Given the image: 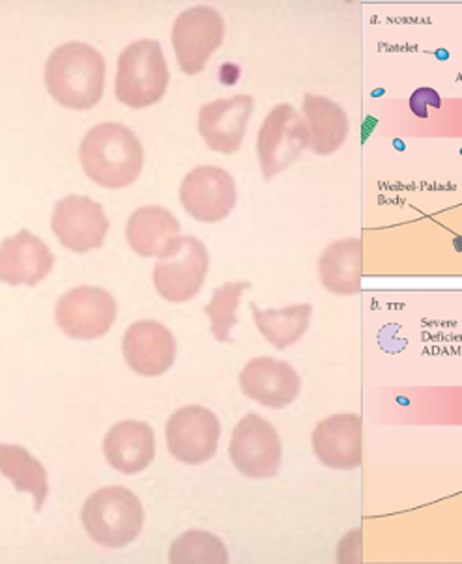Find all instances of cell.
Instances as JSON below:
<instances>
[{"mask_svg":"<svg viewBox=\"0 0 462 564\" xmlns=\"http://www.w3.org/2000/svg\"><path fill=\"white\" fill-rule=\"evenodd\" d=\"M79 160L87 178L105 189L130 187L144 166V150L139 137L122 123L94 126L83 137Z\"/></svg>","mask_w":462,"mask_h":564,"instance_id":"6da1fadb","label":"cell"},{"mask_svg":"<svg viewBox=\"0 0 462 564\" xmlns=\"http://www.w3.org/2000/svg\"><path fill=\"white\" fill-rule=\"evenodd\" d=\"M45 86L66 109H93L104 96L105 58L88 43H64L47 58Z\"/></svg>","mask_w":462,"mask_h":564,"instance_id":"7a4b0ae2","label":"cell"},{"mask_svg":"<svg viewBox=\"0 0 462 564\" xmlns=\"http://www.w3.org/2000/svg\"><path fill=\"white\" fill-rule=\"evenodd\" d=\"M80 522L96 544L117 550L141 534L144 510L133 491L123 486H105L85 501Z\"/></svg>","mask_w":462,"mask_h":564,"instance_id":"3957f363","label":"cell"},{"mask_svg":"<svg viewBox=\"0 0 462 564\" xmlns=\"http://www.w3.org/2000/svg\"><path fill=\"white\" fill-rule=\"evenodd\" d=\"M169 66L160 42L137 40L118 56L115 94L131 109H147L160 104L169 86Z\"/></svg>","mask_w":462,"mask_h":564,"instance_id":"277c9868","label":"cell"},{"mask_svg":"<svg viewBox=\"0 0 462 564\" xmlns=\"http://www.w3.org/2000/svg\"><path fill=\"white\" fill-rule=\"evenodd\" d=\"M309 148L305 118L290 104H279L266 115L257 135V155L265 180L276 178L297 163Z\"/></svg>","mask_w":462,"mask_h":564,"instance_id":"5b68a950","label":"cell"},{"mask_svg":"<svg viewBox=\"0 0 462 564\" xmlns=\"http://www.w3.org/2000/svg\"><path fill=\"white\" fill-rule=\"evenodd\" d=\"M209 254L195 236H180L154 265L155 292L169 303H187L197 297L208 275Z\"/></svg>","mask_w":462,"mask_h":564,"instance_id":"8992f818","label":"cell"},{"mask_svg":"<svg viewBox=\"0 0 462 564\" xmlns=\"http://www.w3.org/2000/svg\"><path fill=\"white\" fill-rule=\"evenodd\" d=\"M228 456L236 471L247 479H271L281 469L283 443L273 424L249 413L233 430Z\"/></svg>","mask_w":462,"mask_h":564,"instance_id":"52a82bcc","label":"cell"},{"mask_svg":"<svg viewBox=\"0 0 462 564\" xmlns=\"http://www.w3.org/2000/svg\"><path fill=\"white\" fill-rule=\"evenodd\" d=\"M165 437L174 460L185 466H203L216 456L222 423L204 405H185L166 421Z\"/></svg>","mask_w":462,"mask_h":564,"instance_id":"ba28073f","label":"cell"},{"mask_svg":"<svg viewBox=\"0 0 462 564\" xmlns=\"http://www.w3.org/2000/svg\"><path fill=\"white\" fill-rule=\"evenodd\" d=\"M117 300L99 286H77L62 295L55 307L56 325L75 340H96L117 322Z\"/></svg>","mask_w":462,"mask_h":564,"instance_id":"9c48e42d","label":"cell"},{"mask_svg":"<svg viewBox=\"0 0 462 564\" xmlns=\"http://www.w3.org/2000/svg\"><path fill=\"white\" fill-rule=\"evenodd\" d=\"M171 40L180 69L187 75L201 74L225 40L222 13L209 7L185 10L174 21Z\"/></svg>","mask_w":462,"mask_h":564,"instance_id":"30bf717a","label":"cell"},{"mask_svg":"<svg viewBox=\"0 0 462 564\" xmlns=\"http://www.w3.org/2000/svg\"><path fill=\"white\" fill-rule=\"evenodd\" d=\"M238 189L230 172L222 166L201 165L185 174L180 185L182 208L198 223H222L233 214Z\"/></svg>","mask_w":462,"mask_h":564,"instance_id":"8fae6325","label":"cell"},{"mask_svg":"<svg viewBox=\"0 0 462 564\" xmlns=\"http://www.w3.org/2000/svg\"><path fill=\"white\" fill-rule=\"evenodd\" d=\"M51 230L62 247L83 254L104 246L109 232V219L101 204L93 198L69 195L56 203Z\"/></svg>","mask_w":462,"mask_h":564,"instance_id":"7c38bea8","label":"cell"},{"mask_svg":"<svg viewBox=\"0 0 462 564\" xmlns=\"http://www.w3.org/2000/svg\"><path fill=\"white\" fill-rule=\"evenodd\" d=\"M311 447L322 466L358 469L364 464V421L356 413L330 415L314 426Z\"/></svg>","mask_w":462,"mask_h":564,"instance_id":"4fadbf2b","label":"cell"},{"mask_svg":"<svg viewBox=\"0 0 462 564\" xmlns=\"http://www.w3.org/2000/svg\"><path fill=\"white\" fill-rule=\"evenodd\" d=\"M122 354L131 372L158 378L176 361V338L161 322L139 319L123 333Z\"/></svg>","mask_w":462,"mask_h":564,"instance_id":"5bb4252c","label":"cell"},{"mask_svg":"<svg viewBox=\"0 0 462 564\" xmlns=\"http://www.w3.org/2000/svg\"><path fill=\"white\" fill-rule=\"evenodd\" d=\"M241 393L270 410H283L302 393V378L290 362L273 357H255L241 368Z\"/></svg>","mask_w":462,"mask_h":564,"instance_id":"9a60e30c","label":"cell"},{"mask_svg":"<svg viewBox=\"0 0 462 564\" xmlns=\"http://www.w3.org/2000/svg\"><path fill=\"white\" fill-rule=\"evenodd\" d=\"M255 101L247 94L216 99L198 111V133L209 150L217 154H235L246 139Z\"/></svg>","mask_w":462,"mask_h":564,"instance_id":"2e32d148","label":"cell"},{"mask_svg":"<svg viewBox=\"0 0 462 564\" xmlns=\"http://www.w3.org/2000/svg\"><path fill=\"white\" fill-rule=\"evenodd\" d=\"M55 265L50 246L31 230H19L0 243V284L37 286Z\"/></svg>","mask_w":462,"mask_h":564,"instance_id":"e0dca14e","label":"cell"},{"mask_svg":"<svg viewBox=\"0 0 462 564\" xmlns=\"http://www.w3.org/2000/svg\"><path fill=\"white\" fill-rule=\"evenodd\" d=\"M104 456L112 469L123 475L144 471L154 462V430L142 421H120L105 436Z\"/></svg>","mask_w":462,"mask_h":564,"instance_id":"ac0fdd59","label":"cell"},{"mask_svg":"<svg viewBox=\"0 0 462 564\" xmlns=\"http://www.w3.org/2000/svg\"><path fill=\"white\" fill-rule=\"evenodd\" d=\"M180 238V223L161 206H141L126 225V240L131 251L142 258H160Z\"/></svg>","mask_w":462,"mask_h":564,"instance_id":"d6986e66","label":"cell"},{"mask_svg":"<svg viewBox=\"0 0 462 564\" xmlns=\"http://www.w3.org/2000/svg\"><path fill=\"white\" fill-rule=\"evenodd\" d=\"M364 241L345 238L330 243L319 258V279L333 295L348 297L362 292Z\"/></svg>","mask_w":462,"mask_h":564,"instance_id":"ffe728a7","label":"cell"},{"mask_svg":"<svg viewBox=\"0 0 462 564\" xmlns=\"http://www.w3.org/2000/svg\"><path fill=\"white\" fill-rule=\"evenodd\" d=\"M302 111L309 128V150L313 154L332 155L343 148L351 133V120L340 104L326 96L308 94Z\"/></svg>","mask_w":462,"mask_h":564,"instance_id":"44dd1931","label":"cell"},{"mask_svg":"<svg viewBox=\"0 0 462 564\" xmlns=\"http://www.w3.org/2000/svg\"><path fill=\"white\" fill-rule=\"evenodd\" d=\"M251 313L260 335L276 350H287L290 346L300 343L305 337L313 318V307L309 303H297L283 308H266V311L251 303Z\"/></svg>","mask_w":462,"mask_h":564,"instance_id":"7402d4cb","label":"cell"},{"mask_svg":"<svg viewBox=\"0 0 462 564\" xmlns=\"http://www.w3.org/2000/svg\"><path fill=\"white\" fill-rule=\"evenodd\" d=\"M0 473L21 494L34 497L36 512H42L50 497L47 471L26 448L0 443Z\"/></svg>","mask_w":462,"mask_h":564,"instance_id":"603a6c76","label":"cell"},{"mask_svg":"<svg viewBox=\"0 0 462 564\" xmlns=\"http://www.w3.org/2000/svg\"><path fill=\"white\" fill-rule=\"evenodd\" d=\"M251 289V282H227L216 289L204 313L209 319V332L217 343H233V329L238 325L236 311L240 307L241 295Z\"/></svg>","mask_w":462,"mask_h":564,"instance_id":"cb8c5ba5","label":"cell"},{"mask_svg":"<svg viewBox=\"0 0 462 564\" xmlns=\"http://www.w3.org/2000/svg\"><path fill=\"white\" fill-rule=\"evenodd\" d=\"M169 561L176 564H225L228 563V550L216 534L192 529L171 544Z\"/></svg>","mask_w":462,"mask_h":564,"instance_id":"d4e9b609","label":"cell"},{"mask_svg":"<svg viewBox=\"0 0 462 564\" xmlns=\"http://www.w3.org/2000/svg\"><path fill=\"white\" fill-rule=\"evenodd\" d=\"M408 107L416 117L426 120V118H429V107L442 109V98L431 86H421V88L413 90L412 96L408 99Z\"/></svg>","mask_w":462,"mask_h":564,"instance_id":"484cf974","label":"cell"},{"mask_svg":"<svg viewBox=\"0 0 462 564\" xmlns=\"http://www.w3.org/2000/svg\"><path fill=\"white\" fill-rule=\"evenodd\" d=\"M337 557L341 563H359L362 561V531L359 529H354L343 536L340 550H337Z\"/></svg>","mask_w":462,"mask_h":564,"instance_id":"4316f807","label":"cell"}]
</instances>
